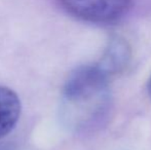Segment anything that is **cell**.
Wrapping results in <instances>:
<instances>
[{"instance_id": "277c9868", "label": "cell", "mask_w": 151, "mask_h": 150, "mask_svg": "<svg viewBox=\"0 0 151 150\" xmlns=\"http://www.w3.org/2000/svg\"><path fill=\"white\" fill-rule=\"evenodd\" d=\"M129 50L122 39L115 38L108 45L101 64L99 66L108 75L121 70L129 62Z\"/></svg>"}, {"instance_id": "5b68a950", "label": "cell", "mask_w": 151, "mask_h": 150, "mask_svg": "<svg viewBox=\"0 0 151 150\" xmlns=\"http://www.w3.org/2000/svg\"><path fill=\"white\" fill-rule=\"evenodd\" d=\"M147 88H148V94H149V96L151 97V76H150V78H149V81H148Z\"/></svg>"}, {"instance_id": "6da1fadb", "label": "cell", "mask_w": 151, "mask_h": 150, "mask_svg": "<svg viewBox=\"0 0 151 150\" xmlns=\"http://www.w3.org/2000/svg\"><path fill=\"white\" fill-rule=\"evenodd\" d=\"M108 75L99 65L74 70L64 86L69 120L78 130H96L107 123L112 110Z\"/></svg>"}, {"instance_id": "7a4b0ae2", "label": "cell", "mask_w": 151, "mask_h": 150, "mask_svg": "<svg viewBox=\"0 0 151 150\" xmlns=\"http://www.w3.org/2000/svg\"><path fill=\"white\" fill-rule=\"evenodd\" d=\"M132 0H61L69 14L95 24L114 22L129 9Z\"/></svg>"}, {"instance_id": "3957f363", "label": "cell", "mask_w": 151, "mask_h": 150, "mask_svg": "<svg viewBox=\"0 0 151 150\" xmlns=\"http://www.w3.org/2000/svg\"><path fill=\"white\" fill-rule=\"evenodd\" d=\"M21 114V103L14 90L0 86V139L16 126Z\"/></svg>"}]
</instances>
